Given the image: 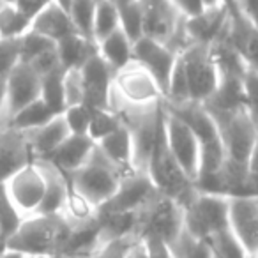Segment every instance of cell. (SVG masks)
I'll return each instance as SVG.
<instances>
[{
    "instance_id": "cell-7",
    "label": "cell",
    "mask_w": 258,
    "mask_h": 258,
    "mask_svg": "<svg viewBox=\"0 0 258 258\" xmlns=\"http://www.w3.org/2000/svg\"><path fill=\"white\" fill-rule=\"evenodd\" d=\"M76 73L82 103L92 110H108L111 97V85L115 83V71L99 53L85 62Z\"/></svg>"
},
{
    "instance_id": "cell-9",
    "label": "cell",
    "mask_w": 258,
    "mask_h": 258,
    "mask_svg": "<svg viewBox=\"0 0 258 258\" xmlns=\"http://www.w3.org/2000/svg\"><path fill=\"white\" fill-rule=\"evenodd\" d=\"M165 129L166 142H168V147L172 151L173 158L177 159L182 172L195 182L198 175V168H200V144H198L197 137L179 117L166 111V108Z\"/></svg>"
},
{
    "instance_id": "cell-32",
    "label": "cell",
    "mask_w": 258,
    "mask_h": 258,
    "mask_svg": "<svg viewBox=\"0 0 258 258\" xmlns=\"http://www.w3.org/2000/svg\"><path fill=\"white\" fill-rule=\"evenodd\" d=\"M175 258H214L211 246L205 240L197 239L186 230H182L179 239L172 244Z\"/></svg>"
},
{
    "instance_id": "cell-24",
    "label": "cell",
    "mask_w": 258,
    "mask_h": 258,
    "mask_svg": "<svg viewBox=\"0 0 258 258\" xmlns=\"http://www.w3.org/2000/svg\"><path fill=\"white\" fill-rule=\"evenodd\" d=\"M97 46H99V55L111 66L115 73L133 62V41L125 36L120 27L113 34L99 41Z\"/></svg>"
},
{
    "instance_id": "cell-31",
    "label": "cell",
    "mask_w": 258,
    "mask_h": 258,
    "mask_svg": "<svg viewBox=\"0 0 258 258\" xmlns=\"http://www.w3.org/2000/svg\"><path fill=\"white\" fill-rule=\"evenodd\" d=\"M124 124L120 118V115L115 113L111 108L108 110H92V117H90L89 124V137L94 142H101L103 138H106L108 135H111L115 129H118Z\"/></svg>"
},
{
    "instance_id": "cell-46",
    "label": "cell",
    "mask_w": 258,
    "mask_h": 258,
    "mask_svg": "<svg viewBox=\"0 0 258 258\" xmlns=\"http://www.w3.org/2000/svg\"><path fill=\"white\" fill-rule=\"evenodd\" d=\"M204 6H205V9L218 8V6H223V0H204Z\"/></svg>"
},
{
    "instance_id": "cell-35",
    "label": "cell",
    "mask_w": 258,
    "mask_h": 258,
    "mask_svg": "<svg viewBox=\"0 0 258 258\" xmlns=\"http://www.w3.org/2000/svg\"><path fill=\"white\" fill-rule=\"evenodd\" d=\"M66 124H68L71 135H89V124L92 117V108H89L83 103L69 104L64 111Z\"/></svg>"
},
{
    "instance_id": "cell-48",
    "label": "cell",
    "mask_w": 258,
    "mask_h": 258,
    "mask_svg": "<svg viewBox=\"0 0 258 258\" xmlns=\"http://www.w3.org/2000/svg\"><path fill=\"white\" fill-rule=\"evenodd\" d=\"M55 2H57V4L60 6V8H64L66 11H68V9H69V6H71V2H73V0H55Z\"/></svg>"
},
{
    "instance_id": "cell-25",
    "label": "cell",
    "mask_w": 258,
    "mask_h": 258,
    "mask_svg": "<svg viewBox=\"0 0 258 258\" xmlns=\"http://www.w3.org/2000/svg\"><path fill=\"white\" fill-rule=\"evenodd\" d=\"M55 117H58V115H55L53 111L50 110V106L39 97L37 101H34V103L27 104L25 108H22L18 113L9 117L6 127L29 135V133H32V131H37L39 127H43V125H46L48 122H51Z\"/></svg>"
},
{
    "instance_id": "cell-18",
    "label": "cell",
    "mask_w": 258,
    "mask_h": 258,
    "mask_svg": "<svg viewBox=\"0 0 258 258\" xmlns=\"http://www.w3.org/2000/svg\"><path fill=\"white\" fill-rule=\"evenodd\" d=\"M144 8V36L168 44L175 34L179 11L172 0H140Z\"/></svg>"
},
{
    "instance_id": "cell-13",
    "label": "cell",
    "mask_w": 258,
    "mask_h": 258,
    "mask_svg": "<svg viewBox=\"0 0 258 258\" xmlns=\"http://www.w3.org/2000/svg\"><path fill=\"white\" fill-rule=\"evenodd\" d=\"M37 161L25 133L0 129V186L8 184L27 165Z\"/></svg>"
},
{
    "instance_id": "cell-20",
    "label": "cell",
    "mask_w": 258,
    "mask_h": 258,
    "mask_svg": "<svg viewBox=\"0 0 258 258\" xmlns=\"http://www.w3.org/2000/svg\"><path fill=\"white\" fill-rule=\"evenodd\" d=\"M97 149L101 151V154L111 161L124 175H129V168L135 163V149H133V137L131 131L125 125V122L118 129H115L113 133L108 135L106 138H103L101 142H97Z\"/></svg>"
},
{
    "instance_id": "cell-38",
    "label": "cell",
    "mask_w": 258,
    "mask_h": 258,
    "mask_svg": "<svg viewBox=\"0 0 258 258\" xmlns=\"http://www.w3.org/2000/svg\"><path fill=\"white\" fill-rule=\"evenodd\" d=\"M140 240L149 258H175L172 244L166 240L159 239V237H142Z\"/></svg>"
},
{
    "instance_id": "cell-5",
    "label": "cell",
    "mask_w": 258,
    "mask_h": 258,
    "mask_svg": "<svg viewBox=\"0 0 258 258\" xmlns=\"http://www.w3.org/2000/svg\"><path fill=\"white\" fill-rule=\"evenodd\" d=\"M230 228V198L197 193L184 207V230L207 242L212 235Z\"/></svg>"
},
{
    "instance_id": "cell-23",
    "label": "cell",
    "mask_w": 258,
    "mask_h": 258,
    "mask_svg": "<svg viewBox=\"0 0 258 258\" xmlns=\"http://www.w3.org/2000/svg\"><path fill=\"white\" fill-rule=\"evenodd\" d=\"M68 76L69 73L62 66H57L41 76V99L50 106L55 115H62L69 106Z\"/></svg>"
},
{
    "instance_id": "cell-50",
    "label": "cell",
    "mask_w": 258,
    "mask_h": 258,
    "mask_svg": "<svg viewBox=\"0 0 258 258\" xmlns=\"http://www.w3.org/2000/svg\"><path fill=\"white\" fill-rule=\"evenodd\" d=\"M25 258H62V256H25Z\"/></svg>"
},
{
    "instance_id": "cell-43",
    "label": "cell",
    "mask_w": 258,
    "mask_h": 258,
    "mask_svg": "<svg viewBox=\"0 0 258 258\" xmlns=\"http://www.w3.org/2000/svg\"><path fill=\"white\" fill-rule=\"evenodd\" d=\"M4 110H8V92H6V78L0 76V118Z\"/></svg>"
},
{
    "instance_id": "cell-2",
    "label": "cell",
    "mask_w": 258,
    "mask_h": 258,
    "mask_svg": "<svg viewBox=\"0 0 258 258\" xmlns=\"http://www.w3.org/2000/svg\"><path fill=\"white\" fill-rule=\"evenodd\" d=\"M71 232V221L62 214H32L25 218L6 249L25 256H62Z\"/></svg>"
},
{
    "instance_id": "cell-6",
    "label": "cell",
    "mask_w": 258,
    "mask_h": 258,
    "mask_svg": "<svg viewBox=\"0 0 258 258\" xmlns=\"http://www.w3.org/2000/svg\"><path fill=\"white\" fill-rule=\"evenodd\" d=\"M180 58L186 68L187 83H189V101L205 104L216 92L219 83V71L212 46L187 43L180 50Z\"/></svg>"
},
{
    "instance_id": "cell-4",
    "label": "cell",
    "mask_w": 258,
    "mask_h": 258,
    "mask_svg": "<svg viewBox=\"0 0 258 258\" xmlns=\"http://www.w3.org/2000/svg\"><path fill=\"white\" fill-rule=\"evenodd\" d=\"M184 230V209L177 202L156 193L137 212V235L159 237L173 244Z\"/></svg>"
},
{
    "instance_id": "cell-26",
    "label": "cell",
    "mask_w": 258,
    "mask_h": 258,
    "mask_svg": "<svg viewBox=\"0 0 258 258\" xmlns=\"http://www.w3.org/2000/svg\"><path fill=\"white\" fill-rule=\"evenodd\" d=\"M25 221L23 212L15 205L8 193L6 184L0 186V246L6 251L9 240L15 237V233L20 230L22 223Z\"/></svg>"
},
{
    "instance_id": "cell-51",
    "label": "cell",
    "mask_w": 258,
    "mask_h": 258,
    "mask_svg": "<svg viewBox=\"0 0 258 258\" xmlns=\"http://www.w3.org/2000/svg\"><path fill=\"white\" fill-rule=\"evenodd\" d=\"M2 251H4V249H2V246H0V253H2Z\"/></svg>"
},
{
    "instance_id": "cell-28",
    "label": "cell",
    "mask_w": 258,
    "mask_h": 258,
    "mask_svg": "<svg viewBox=\"0 0 258 258\" xmlns=\"http://www.w3.org/2000/svg\"><path fill=\"white\" fill-rule=\"evenodd\" d=\"M97 2L99 0H73L68 9L76 30L90 41H96L94 39V18H96Z\"/></svg>"
},
{
    "instance_id": "cell-47",
    "label": "cell",
    "mask_w": 258,
    "mask_h": 258,
    "mask_svg": "<svg viewBox=\"0 0 258 258\" xmlns=\"http://www.w3.org/2000/svg\"><path fill=\"white\" fill-rule=\"evenodd\" d=\"M108 2H111V4H113L115 8H122V6L129 4V2H131V0H108Z\"/></svg>"
},
{
    "instance_id": "cell-12",
    "label": "cell",
    "mask_w": 258,
    "mask_h": 258,
    "mask_svg": "<svg viewBox=\"0 0 258 258\" xmlns=\"http://www.w3.org/2000/svg\"><path fill=\"white\" fill-rule=\"evenodd\" d=\"M115 87L133 106H152L165 99L154 78L135 60L115 73Z\"/></svg>"
},
{
    "instance_id": "cell-15",
    "label": "cell",
    "mask_w": 258,
    "mask_h": 258,
    "mask_svg": "<svg viewBox=\"0 0 258 258\" xmlns=\"http://www.w3.org/2000/svg\"><path fill=\"white\" fill-rule=\"evenodd\" d=\"M230 226L247 254H258V197L230 198Z\"/></svg>"
},
{
    "instance_id": "cell-10",
    "label": "cell",
    "mask_w": 258,
    "mask_h": 258,
    "mask_svg": "<svg viewBox=\"0 0 258 258\" xmlns=\"http://www.w3.org/2000/svg\"><path fill=\"white\" fill-rule=\"evenodd\" d=\"M158 189L147 173H129L122 177L118 189L115 195L97 209V214H127V212H138L154 195Z\"/></svg>"
},
{
    "instance_id": "cell-40",
    "label": "cell",
    "mask_w": 258,
    "mask_h": 258,
    "mask_svg": "<svg viewBox=\"0 0 258 258\" xmlns=\"http://www.w3.org/2000/svg\"><path fill=\"white\" fill-rule=\"evenodd\" d=\"M172 4L184 18H191V16H197L205 11L204 0H172Z\"/></svg>"
},
{
    "instance_id": "cell-3",
    "label": "cell",
    "mask_w": 258,
    "mask_h": 258,
    "mask_svg": "<svg viewBox=\"0 0 258 258\" xmlns=\"http://www.w3.org/2000/svg\"><path fill=\"white\" fill-rule=\"evenodd\" d=\"M68 175L76 193L82 198H85L96 211L113 197L115 191L118 189L122 177H125L113 163L108 161L101 154L97 145L89 161L75 173H68Z\"/></svg>"
},
{
    "instance_id": "cell-17",
    "label": "cell",
    "mask_w": 258,
    "mask_h": 258,
    "mask_svg": "<svg viewBox=\"0 0 258 258\" xmlns=\"http://www.w3.org/2000/svg\"><path fill=\"white\" fill-rule=\"evenodd\" d=\"M96 149V142L89 135H69L43 163H48L60 173H75L82 168Z\"/></svg>"
},
{
    "instance_id": "cell-11",
    "label": "cell",
    "mask_w": 258,
    "mask_h": 258,
    "mask_svg": "<svg viewBox=\"0 0 258 258\" xmlns=\"http://www.w3.org/2000/svg\"><path fill=\"white\" fill-rule=\"evenodd\" d=\"M8 193L15 205L23 214H36L46 191V175L39 161H34L22 168L8 184Z\"/></svg>"
},
{
    "instance_id": "cell-39",
    "label": "cell",
    "mask_w": 258,
    "mask_h": 258,
    "mask_svg": "<svg viewBox=\"0 0 258 258\" xmlns=\"http://www.w3.org/2000/svg\"><path fill=\"white\" fill-rule=\"evenodd\" d=\"M53 2L55 0H16L13 6H15L18 11H22L30 22H34V18H36L44 8L53 4Z\"/></svg>"
},
{
    "instance_id": "cell-19",
    "label": "cell",
    "mask_w": 258,
    "mask_h": 258,
    "mask_svg": "<svg viewBox=\"0 0 258 258\" xmlns=\"http://www.w3.org/2000/svg\"><path fill=\"white\" fill-rule=\"evenodd\" d=\"M30 30L37 32L39 36L46 37V39L58 43V41L66 39V37L73 36V34H80L76 30L75 23H73L69 13L64 8L53 2L48 8H44L39 15L34 18Z\"/></svg>"
},
{
    "instance_id": "cell-36",
    "label": "cell",
    "mask_w": 258,
    "mask_h": 258,
    "mask_svg": "<svg viewBox=\"0 0 258 258\" xmlns=\"http://www.w3.org/2000/svg\"><path fill=\"white\" fill-rule=\"evenodd\" d=\"M22 62V37L2 39L0 37V76L8 78L9 73Z\"/></svg>"
},
{
    "instance_id": "cell-49",
    "label": "cell",
    "mask_w": 258,
    "mask_h": 258,
    "mask_svg": "<svg viewBox=\"0 0 258 258\" xmlns=\"http://www.w3.org/2000/svg\"><path fill=\"white\" fill-rule=\"evenodd\" d=\"M0 2H2V4H8V6H13L16 2V0H0Z\"/></svg>"
},
{
    "instance_id": "cell-34",
    "label": "cell",
    "mask_w": 258,
    "mask_h": 258,
    "mask_svg": "<svg viewBox=\"0 0 258 258\" xmlns=\"http://www.w3.org/2000/svg\"><path fill=\"white\" fill-rule=\"evenodd\" d=\"M138 240L140 239L137 235H122L108 239L97 247L92 258H129Z\"/></svg>"
},
{
    "instance_id": "cell-45",
    "label": "cell",
    "mask_w": 258,
    "mask_h": 258,
    "mask_svg": "<svg viewBox=\"0 0 258 258\" xmlns=\"http://www.w3.org/2000/svg\"><path fill=\"white\" fill-rule=\"evenodd\" d=\"M0 258H25V254L18 253V251H13V249H6L0 253Z\"/></svg>"
},
{
    "instance_id": "cell-27",
    "label": "cell",
    "mask_w": 258,
    "mask_h": 258,
    "mask_svg": "<svg viewBox=\"0 0 258 258\" xmlns=\"http://www.w3.org/2000/svg\"><path fill=\"white\" fill-rule=\"evenodd\" d=\"M30 22L22 11L15 6H2L0 8V37L2 39H18L30 30Z\"/></svg>"
},
{
    "instance_id": "cell-14",
    "label": "cell",
    "mask_w": 258,
    "mask_h": 258,
    "mask_svg": "<svg viewBox=\"0 0 258 258\" xmlns=\"http://www.w3.org/2000/svg\"><path fill=\"white\" fill-rule=\"evenodd\" d=\"M8 118L41 97V75L30 64L20 62L6 78Z\"/></svg>"
},
{
    "instance_id": "cell-29",
    "label": "cell",
    "mask_w": 258,
    "mask_h": 258,
    "mask_svg": "<svg viewBox=\"0 0 258 258\" xmlns=\"http://www.w3.org/2000/svg\"><path fill=\"white\" fill-rule=\"evenodd\" d=\"M118 9L120 18V29L129 39L137 43L140 37H144V8L140 0H131L129 4L122 6Z\"/></svg>"
},
{
    "instance_id": "cell-21",
    "label": "cell",
    "mask_w": 258,
    "mask_h": 258,
    "mask_svg": "<svg viewBox=\"0 0 258 258\" xmlns=\"http://www.w3.org/2000/svg\"><path fill=\"white\" fill-rule=\"evenodd\" d=\"M97 53H99V46L96 41L87 39L82 34H73L57 43L58 62L68 73L80 71L85 62Z\"/></svg>"
},
{
    "instance_id": "cell-1",
    "label": "cell",
    "mask_w": 258,
    "mask_h": 258,
    "mask_svg": "<svg viewBox=\"0 0 258 258\" xmlns=\"http://www.w3.org/2000/svg\"><path fill=\"white\" fill-rule=\"evenodd\" d=\"M147 177L158 193L170 200L177 202L180 207H186L195 197H197V187L195 182L182 172L177 159L173 158L172 151L166 142V129H165V104H159L158 111V124H156V137L152 149L149 152V158L145 161Z\"/></svg>"
},
{
    "instance_id": "cell-22",
    "label": "cell",
    "mask_w": 258,
    "mask_h": 258,
    "mask_svg": "<svg viewBox=\"0 0 258 258\" xmlns=\"http://www.w3.org/2000/svg\"><path fill=\"white\" fill-rule=\"evenodd\" d=\"M69 135H71V131H69L68 124H66L64 115H58L51 122H48L46 125L39 127L37 131H32L30 147H32L37 161L46 159Z\"/></svg>"
},
{
    "instance_id": "cell-42",
    "label": "cell",
    "mask_w": 258,
    "mask_h": 258,
    "mask_svg": "<svg viewBox=\"0 0 258 258\" xmlns=\"http://www.w3.org/2000/svg\"><path fill=\"white\" fill-rule=\"evenodd\" d=\"M239 8L258 30V0H239Z\"/></svg>"
},
{
    "instance_id": "cell-44",
    "label": "cell",
    "mask_w": 258,
    "mask_h": 258,
    "mask_svg": "<svg viewBox=\"0 0 258 258\" xmlns=\"http://www.w3.org/2000/svg\"><path fill=\"white\" fill-rule=\"evenodd\" d=\"M129 258H149L147 256V251H145L144 244H142V240H138V242H137V246L133 247V251H131Z\"/></svg>"
},
{
    "instance_id": "cell-41",
    "label": "cell",
    "mask_w": 258,
    "mask_h": 258,
    "mask_svg": "<svg viewBox=\"0 0 258 258\" xmlns=\"http://www.w3.org/2000/svg\"><path fill=\"white\" fill-rule=\"evenodd\" d=\"M247 177H249V186L253 191V197H258V138L253 145V151L247 159Z\"/></svg>"
},
{
    "instance_id": "cell-8",
    "label": "cell",
    "mask_w": 258,
    "mask_h": 258,
    "mask_svg": "<svg viewBox=\"0 0 258 258\" xmlns=\"http://www.w3.org/2000/svg\"><path fill=\"white\" fill-rule=\"evenodd\" d=\"M179 53L180 51L173 50L170 44L147 36L140 37L137 43H133V60L154 78L163 97L166 96L170 76L177 64Z\"/></svg>"
},
{
    "instance_id": "cell-33",
    "label": "cell",
    "mask_w": 258,
    "mask_h": 258,
    "mask_svg": "<svg viewBox=\"0 0 258 258\" xmlns=\"http://www.w3.org/2000/svg\"><path fill=\"white\" fill-rule=\"evenodd\" d=\"M55 48H57V43L39 36L34 30H29L25 36H22V62L23 64H30V62L37 60L43 55L53 51Z\"/></svg>"
},
{
    "instance_id": "cell-37",
    "label": "cell",
    "mask_w": 258,
    "mask_h": 258,
    "mask_svg": "<svg viewBox=\"0 0 258 258\" xmlns=\"http://www.w3.org/2000/svg\"><path fill=\"white\" fill-rule=\"evenodd\" d=\"M244 96H246V110L251 120L258 127V71L247 69L244 75Z\"/></svg>"
},
{
    "instance_id": "cell-16",
    "label": "cell",
    "mask_w": 258,
    "mask_h": 258,
    "mask_svg": "<svg viewBox=\"0 0 258 258\" xmlns=\"http://www.w3.org/2000/svg\"><path fill=\"white\" fill-rule=\"evenodd\" d=\"M228 20V11L223 6L205 9L200 15L184 18V34L189 43L212 46L225 36Z\"/></svg>"
},
{
    "instance_id": "cell-30",
    "label": "cell",
    "mask_w": 258,
    "mask_h": 258,
    "mask_svg": "<svg viewBox=\"0 0 258 258\" xmlns=\"http://www.w3.org/2000/svg\"><path fill=\"white\" fill-rule=\"evenodd\" d=\"M118 27H120L118 9L108 0H99L96 9V18H94V39H96V43L113 34Z\"/></svg>"
}]
</instances>
